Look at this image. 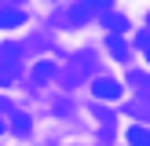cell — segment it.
Segmentation results:
<instances>
[{"mask_svg":"<svg viewBox=\"0 0 150 146\" xmlns=\"http://www.w3.org/2000/svg\"><path fill=\"white\" fill-rule=\"evenodd\" d=\"M106 48H110V55H114V58H128V48H125V40H117V36H110Z\"/></svg>","mask_w":150,"mask_h":146,"instance_id":"obj_9","label":"cell"},{"mask_svg":"<svg viewBox=\"0 0 150 146\" xmlns=\"http://www.w3.org/2000/svg\"><path fill=\"white\" fill-rule=\"evenodd\" d=\"M51 73H55V66H51V62H37V66H33V80H37V84L51 80Z\"/></svg>","mask_w":150,"mask_h":146,"instance_id":"obj_8","label":"cell"},{"mask_svg":"<svg viewBox=\"0 0 150 146\" xmlns=\"http://www.w3.org/2000/svg\"><path fill=\"white\" fill-rule=\"evenodd\" d=\"M128 146H150V131L143 128V124L128 128Z\"/></svg>","mask_w":150,"mask_h":146,"instance_id":"obj_7","label":"cell"},{"mask_svg":"<svg viewBox=\"0 0 150 146\" xmlns=\"http://www.w3.org/2000/svg\"><path fill=\"white\" fill-rule=\"evenodd\" d=\"M26 22V11L15 4H0V29H18Z\"/></svg>","mask_w":150,"mask_h":146,"instance_id":"obj_3","label":"cell"},{"mask_svg":"<svg viewBox=\"0 0 150 146\" xmlns=\"http://www.w3.org/2000/svg\"><path fill=\"white\" fill-rule=\"evenodd\" d=\"M136 48L143 51L146 62H150V29H139V33H136Z\"/></svg>","mask_w":150,"mask_h":146,"instance_id":"obj_10","label":"cell"},{"mask_svg":"<svg viewBox=\"0 0 150 146\" xmlns=\"http://www.w3.org/2000/svg\"><path fill=\"white\" fill-rule=\"evenodd\" d=\"M84 7H88L92 15H106V11H110V0H84Z\"/></svg>","mask_w":150,"mask_h":146,"instance_id":"obj_11","label":"cell"},{"mask_svg":"<svg viewBox=\"0 0 150 146\" xmlns=\"http://www.w3.org/2000/svg\"><path fill=\"white\" fill-rule=\"evenodd\" d=\"M22 73V48L18 44H0V84H11Z\"/></svg>","mask_w":150,"mask_h":146,"instance_id":"obj_1","label":"cell"},{"mask_svg":"<svg viewBox=\"0 0 150 146\" xmlns=\"http://www.w3.org/2000/svg\"><path fill=\"white\" fill-rule=\"evenodd\" d=\"M92 95H95V99H121L125 88L117 84V80H110V77H95L92 80Z\"/></svg>","mask_w":150,"mask_h":146,"instance_id":"obj_2","label":"cell"},{"mask_svg":"<svg viewBox=\"0 0 150 146\" xmlns=\"http://www.w3.org/2000/svg\"><path fill=\"white\" fill-rule=\"evenodd\" d=\"M103 22H106V29H110L114 36L128 29V18H125V15H110V11H106V15H103Z\"/></svg>","mask_w":150,"mask_h":146,"instance_id":"obj_6","label":"cell"},{"mask_svg":"<svg viewBox=\"0 0 150 146\" xmlns=\"http://www.w3.org/2000/svg\"><path fill=\"white\" fill-rule=\"evenodd\" d=\"M146 22H150V18H146Z\"/></svg>","mask_w":150,"mask_h":146,"instance_id":"obj_12","label":"cell"},{"mask_svg":"<svg viewBox=\"0 0 150 146\" xmlns=\"http://www.w3.org/2000/svg\"><path fill=\"white\" fill-rule=\"evenodd\" d=\"M7 128H11L15 135H29L33 121H29V113H22V110H11V113H7Z\"/></svg>","mask_w":150,"mask_h":146,"instance_id":"obj_4","label":"cell"},{"mask_svg":"<svg viewBox=\"0 0 150 146\" xmlns=\"http://www.w3.org/2000/svg\"><path fill=\"white\" fill-rule=\"evenodd\" d=\"M88 18H92V11H88L84 4H77V7H70V11H66V18H62V29H77V26H84Z\"/></svg>","mask_w":150,"mask_h":146,"instance_id":"obj_5","label":"cell"}]
</instances>
